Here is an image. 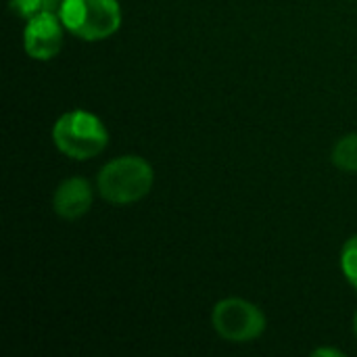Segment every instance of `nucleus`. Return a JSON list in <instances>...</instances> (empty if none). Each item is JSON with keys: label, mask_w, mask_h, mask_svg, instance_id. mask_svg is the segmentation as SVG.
<instances>
[{"label": "nucleus", "mask_w": 357, "mask_h": 357, "mask_svg": "<svg viewBox=\"0 0 357 357\" xmlns=\"http://www.w3.org/2000/svg\"><path fill=\"white\" fill-rule=\"evenodd\" d=\"M314 356H343V351H339V349H316L314 351Z\"/></svg>", "instance_id": "9d476101"}, {"label": "nucleus", "mask_w": 357, "mask_h": 357, "mask_svg": "<svg viewBox=\"0 0 357 357\" xmlns=\"http://www.w3.org/2000/svg\"><path fill=\"white\" fill-rule=\"evenodd\" d=\"M63 0H10L13 13L23 19H31L40 13H59Z\"/></svg>", "instance_id": "6e6552de"}, {"label": "nucleus", "mask_w": 357, "mask_h": 357, "mask_svg": "<svg viewBox=\"0 0 357 357\" xmlns=\"http://www.w3.org/2000/svg\"><path fill=\"white\" fill-rule=\"evenodd\" d=\"M333 163L347 174L357 172V134L343 136L333 149Z\"/></svg>", "instance_id": "0eeeda50"}, {"label": "nucleus", "mask_w": 357, "mask_h": 357, "mask_svg": "<svg viewBox=\"0 0 357 357\" xmlns=\"http://www.w3.org/2000/svg\"><path fill=\"white\" fill-rule=\"evenodd\" d=\"M59 17L69 33L86 42L105 40L121 27L117 0H63Z\"/></svg>", "instance_id": "7ed1b4c3"}, {"label": "nucleus", "mask_w": 357, "mask_h": 357, "mask_svg": "<svg viewBox=\"0 0 357 357\" xmlns=\"http://www.w3.org/2000/svg\"><path fill=\"white\" fill-rule=\"evenodd\" d=\"M52 140L54 146L75 159L86 161L100 155L109 144V132L100 117L90 111L73 109L63 113L52 126Z\"/></svg>", "instance_id": "f03ea898"}, {"label": "nucleus", "mask_w": 357, "mask_h": 357, "mask_svg": "<svg viewBox=\"0 0 357 357\" xmlns=\"http://www.w3.org/2000/svg\"><path fill=\"white\" fill-rule=\"evenodd\" d=\"M341 270L347 282L357 289V234L351 236L341 251Z\"/></svg>", "instance_id": "1a4fd4ad"}, {"label": "nucleus", "mask_w": 357, "mask_h": 357, "mask_svg": "<svg viewBox=\"0 0 357 357\" xmlns=\"http://www.w3.org/2000/svg\"><path fill=\"white\" fill-rule=\"evenodd\" d=\"M65 25L59 13H40L27 19L23 29V48L33 61H50L63 48Z\"/></svg>", "instance_id": "39448f33"}, {"label": "nucleus", "mask_w": 357, "mask_h": 357, "mask_svg": "<svg viewBox=\"0 0 357 357\" xmlns=\"http://www.w3.org/2000/svg\"><path fill=\"white\" fill-rule=\"evenodd\" d=\"M354 331H356V337H357V314H356V318H354Z\"/></svg>", "instance_id": "9b49d317"}, {"label": "nucleus", "mask_w": 357, "mask_h": 357, "mask_svg": "<svg viewBox=\"0 0 357 357\" xmlns=\"http://www.w3.org/2000/svg\"><path fill=\"white\" fill-rule=\"evenodd\" d=\"M155 182L153 165L138 155H123L109 161L96 178L98 192L113 205H130L144 199Z\"/></svg>", "instance_id": "f257e3e1"}, {"label": "nucleus", "mask_w": 357, "mask_h": 357, "mask_svg": "<svg viewBox=\"0 0 357 357\" xmlns=\"http://www.w3.org/2000/svg\"><path fill=\"white\" fill-rule=\"evenodd\" d=\"M92 186L84 178H67L63 180L52 197V209L63 220H79L92 207Z\"/></svg>", "instance_id": "423d86ee"}, {"label": "nucleus", "mask_w": 357, "mask_h": 357, "mask_svg": "<svg viewBox=\"0 0 357 357\" xmlns=\"http://www.w3.org/2000/svg\"><path fill=\"white\" fill-rule=\"evenodd\" d=\"M213 331L230 343H249L264 335L266 316L251 301L228 297L215 303L211 312Z\"/></svg>", "instance_id": "20e7f679"}]
</instances>
